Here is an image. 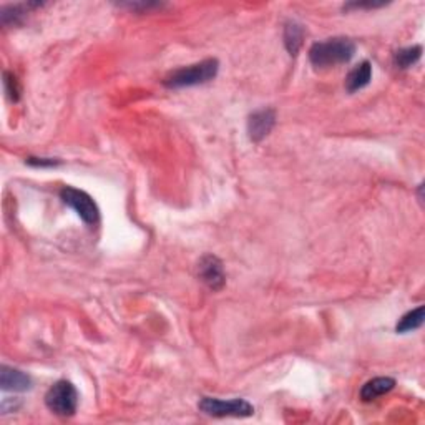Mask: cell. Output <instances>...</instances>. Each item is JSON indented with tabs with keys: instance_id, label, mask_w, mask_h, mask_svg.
<instances>
[{
	"instance_id": "8992f818",
	"label": "cell",
	"mask_w": 425,
	"mask_h": 425,
	"mask_svg": "<svg viewBox=\"0 0 425 425\" xmlns=\"http://www.w3.org/2000/svg\"><path fill=\"white\" fill-rule=\"evenodd\" d=\"M198 278L212 291H219L226 282L221 259L206 254L198 263Z\"/></svg>"
},
{
	"instance_id": "3957f363",
	"label": "cell",
	"mask_w": 425,
	"mask_h": 425,
	"mask_svg": "<svg viewBox=\"0 0 425 425\" xmlns=\"http://www.w3.org/2000/svg\"><path fill=\"white\" fill-rule=\"evenodd\" d=\"M45 404L53 414L60 417H72L77 412L78 392L69 380H58L45 393Z\"/></svg>"
},
{
	"instance_id": "4fadbf2b",
	"label": "cell",
	"mask_w": 425,
	"mask_h": 425,
	"mask_svg": "<svg viewBox=\"0 0 425 425\" xmlns=\"http://www.w3.org/2000/svg\"><path fill=\"white\" fill-rule=\"evenodd\" d=\"M420 57H422V47H405V49L397 50V52L393 53V64H396V66H399V69H409V66L415 65L417 62L420 60Z\"/></svg>"
},
{
	"instance_id": "277c9868",
	"label": "cell",
	"mask_w": 425,
	"mask_h": 425,
	"mask_svg": "<svg viewBox=\"0 0 425 425\" xmlns=\"http://www.w3.org/2000/svg\"><path fill=\"white\" fill-rule=\"evenodd\" d=\"M198 407L199 411L211 417H250L254 414V407L245 399L221 400L203 397Z\"/></svg>"
},
{
	"instance_id": "2e32d148",
	"label": "cell",
	"mask_w": 425,
	"mask_h": 425,
	"mask_svg": "<svg viewBox=\"0 0 425 425\" xmlns=\"http://www.w3.org/2000/svg\"><path fill=\"white\" fill-rule=\"evenodd\" d=\"M121 7H127L130 10H151V9H160L161 3L156 2H127L121 3Z\"/></svg>"
},
{
	"instance_id": "5bb4252c",
	"label": "cell",
	"mask_w": 425,
	"mask_h": 425,
	"mask_svg": "<svg viewBox=\"0 0 425 425\" xmlns=\"http://www.w3.org/2000/svg\"><path fill=\"white\" fill-rule=\"evenodd\" d=\"M422 324H424V306H419L417 309L409 311L407 314H404V316L400 317V321L397 322L396 330L399 334H405L411 332V330L419 329Z\"/></svg>"
},
{
	"instance_id": "7a4b0ae2",
	"label": "cell",
	"mask_w": 425,
	"mask_h": 425,
	"mask_svg": "<svg viewBox=\"0 0 425 425\" xmlns=\"http://www.w3.org/2000/svg\"><path fill=\"white\" fill-rule=\"evenodd\" d=\"M218 60L216 58H208V60L199 62V64L183 66V69L171 72L165 78V85L168 88H184V86L208 84L218 75Z\"/></svg>"
},
{
	"instance_id": "30bf717a",
	"label": "cell",
	"mask_w": 425,
	"mask_h": 425,
	"mask_svg": "<svg viewBox=\"0 0 425 425\" xmlns=\"http://www.w3.org/2000/svg\"><path fill=\"white\" fill-rule=\"evenodd\" d=\"M396 387V380L392 377H376V379L369 380L362 385L361 389V399L364 402L377 399V397L384 396V393L391 392Z\"/></svg>"
},
{
	"instance_id": "ac0fdd59",
	"label": "cell",
	"mask_w": 425,
	"mask_h": 425,
	"mask_svg": "<svg viewBox=\"0 0 425 425\" xmlns=\"http://www.w3.org/2000/svg\"><path fill=\"white\" fill-rule=\"evenodd\" d=\"M384 5V2H351L348 5H344V10L349 9H362V7H367V9H372V7H380Z\"/></svg>"
},
{
	"instance_id": "9c48e42d",
	"label": "cell",
	"mask_w": 425,
	"mask_h": 425,
	"mask_svg": "<svg viewBox=\"0 0 425 425\" xmlns=\"http://www.w3.org/2000/svg\"><path fill=\"white\" fill-rule=\"evenodd\" d=\"M372 78V65L369 62H362L357 66L349 72L348 77H345V88H348L349 93L357 92V90L364 88L371 84Z\"/></svg>"
},
{
	"instance_id": "7c38bea8",
	"label": "cell",
	"mask_w": 425,
	"mask_h": 425,
	"mask_svg": "<svg viewBox=\"0 0 425 425\" xmlns=\"http://www.w3.org/2000/svg\"><path fill=\"white\" fill-rule=\"evenodd\" d=\"M37 5H40V3H19V5L3 7L2 14H0V19H2L3 25H17V23H21L23 19H25L30 7Z\"/></svg>"
},
{
	"instance_id": "8fae6325",
	"label": "cell",
	"mask_w": 425,
	"mask_h": 425,
	"mask_svg": "<svg viewBox=\"0 0 425 425\" xmlns=\"http://www.w3.org/2000/svg\"><path fill=\"white\" fill-rule=\"evenodd\" d=\"M304 38V29L298 22H287L284 25V45L291 57H296Z\"/></svg>"
},
{
	"instance_id": "6da1fadb",
	"label": "cell",
	"mask_w": 425,
	"mask_h": 425,
	"mask_svg": "<svg viewBox=\"0 0 425 425\" xmlns=\"http://www.w3.org/2000/svg\"><path fill=\"white\" fill-rule=\"evenodd\" d=\"M354 53H356V43L351 38L334 37L326 42L314 43L309 49V60L317 69H324V66L348 64Z\"/></svg>"
},
{
	"instance_id": "52a82bcc",
	"label": "cell",
	"mask_w": 425,
	"mask_h": 425,
	"mask_svg": "<svg viewBox=\"0 0 425 425\" xmlns=\"http://www.w3.org/2000/svg\"><path fill=\"white\" fill-rule=\"evenodd\" d=\"M276 125V113L271 108H263L254 112L253 115L247 118V135L250 140L258 143V141L265 140L271 133V130Z\"/></svg>"
},
{
	"instance_id": "e0dca14e",
	"label": "cell",
	"mask_w": 425,
	"mask_h": 425,
	"mask_svg": "<svg viewBox=\"0 0 425 425\" xmlns=\"http://www.w3.org/2000/svg\"><path fill=\"white\" fill-rule=\"evenodd\" d=\"M27 163H29L30 167L47 168V167H57V165H60V161L53 158H34V156H30V158H27Z\"/></svg>"
},
{
	"instance_id": "5b68a950",
	"label": "cell",
	"mask_w": 425,
	"mask_h": 425,
	"mask_svg": "<svg viewBox=\"0 0 425 425\" xmlns=\"http://www.w3.org/2000/svg\"><path fill=\"white\" fill-rule=\"evenodd\" d=\"M60 198L65 204H69L70 208H73L77 211V215L90 226H95L100 221V210H98L97 203L93 202L92 196L88 193L77 190V188L65 186L62 188Z\"/></svg>"
},
{
	"instance_id": "9a60e30c",
	"label": "cell",
	"mask_w": 425,
	"mask_h": 425,
	"mask_svg": "<svg viewBox=\"0 0 425 425\" xmlns=\"http://www.w3.org/2000/svg\"><path fill=\"white\" fill-rule=\"evenodd\" d=\"M3 88H5L7 97L10 98L12 101H19L22 97V86L19 78L15 77L14 73L5 72L3 73Z\"/></svg>"
},
{
	"instance_id": "ba28073f",
	"label": "cell",
	"mask_w": 425,
	"mask_h": 425,
	"mask_svg": "<svg viewBox=\"0 0 425 425\" xmlns=\"http://www.w3.org/2000/svg\"><path fill=\"white\" fill-rule=\"evenodd\" d=\"M0 385H2L3 391L25 392L32 387V379L19 369L2 365V369H0Z\"/></svg>"
}]
</instances>
